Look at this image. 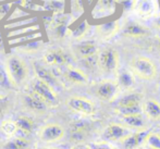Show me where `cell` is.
I'll return each instance as SVG.
<instances>
[{
    "label": "cell",
    "mask_w": 160,
    "mask_h": 149,
    "mask_svg": "<svg viewBox=\"0 0 160 149\" xmlns=\"http://www.w3.org/2000/svg\"><path fill=\"white\" fill-rule=\"evenodd\" d=\"M143 105V96L138 92H131L125 96L121 97L116 102V109L128 107H135V106Z\"/></svg>",
    "instance_id": "ac0fdd59"
},
{
    "label": "cell",
    "mask_w": 160,
    "mask_h": 149,
    "mask_svg": "<svg viewBox=\"0 0 160 149\" xmlns=\"http://www.w3.org/2000/svg\"><path fill=\"white\" fill-rule=\"evenodd\" d=\"M145 149H148V148H145Z\"/></svg>",
    "instance_id": "60d3db41"
},
{
    "label": "cell",
    "mask_w": 160,
    "mask_h": 149,
    "mask_svg": "<svg viewBox=\"0 0 160 149\" xmlns=\"http://www.w3.org/2000/svg\"><path fill=\"white\" fill-rule=\"evenodd\" d=\"M157 9L156 1H149V0H143V1H136L134 11L136 14H138L141 17H154Z\"/></svg>",
    "instance_id": "e0dca14e"
},
{
    "label": "cell",
    "mask_w": 160,
    "mask_h": 149,
    "mask_svg": "<svg viewBox=\"0 0 160 149\" xmlns=\"http://www.w3.org/2000/svg\"><path fill=\"white\" fill-rule=\"evenodd\" d=\"M88 30H89L88 22H87V20H83V21L71 32V36L74 39H81V38L86 35Z\"/></svg>",
    "instance_id": "4316f807"
},
{
    "label": "cell",
    "mask_w": 160,
    "mask_h": 149,
    "mask_svg": "<svg viewBox=\"0 0 160 149\" xmlns=\"http://www.w3.org/2000/svg\"><path fill=\"white\" fill-rule=\"evenodd\" d=\"M117 83H118L120 89L124 90H131L135 85V78L134 74L131 71H121L118 73V77H117Z\"/></svg>",
    "instance_id": "603a6c76"
},
{
    "label": "cell",
    "mask_w": 160,
    "mask_h": 149,
    "mask_svg": "<svg viewBox=\"0 0 160 149\" xmlns=\"http://www.w3.org/2000/svg\"><path fill=\"white\" fill-rule=\"evenodd\" d=\"M119 53L113 48H105L98 53V67L105 74H114L119 69Z\"/></svg>",
    "instance_id": "3957f363"
},
{
    "label": "cell",
    "mask_w": 160,
    "mask_h": 149,
    "mask_svg": "<svg viewBox=\"0 0 160 149\" xmlns=\"http://www.w3.org/2000/svg\"><path fill=\"white\" fill-rule=\"evenodd\" d=\"M120 31V23L119 21H109L105 22V23L98 24L96 27L97 35L101 38V39H110L113 37L118 32Z\"/></svg>",
    "instance_id": "7c38bea8"
},
{
    "label": "cell",
    "mask_w": 160,
    "mask_h": 149,
    "mask_svg": "<svg viewBox=\"0 0 160 149\" xmlns=\"http://www.w3.org/2000/svg\"><path fill=\"white\" fill-rule=\"evenodd\" d=\"M120 122L122 125L130 130H138L143 131L145 130L146 122L144 120L142 114H136V116H130V117H122L120 119Z\"/></svg>",
    "instance_id": "44dd1931"
},
{
    "label": "cell",
    "mask_w": 160,
    "mask_h": 149,
    "mask_svg": "<svg viewBox=\"0 0 160 149\" xmlns=\"http://www.w3.org/2000/svg\"><path fill=\"white\" fill-rule=\"evenodd\" d=\"M0 128H1V132L3 133L7 136H13L15 135V133L18 132V126L15 121H12V120H7V121H3L0 125Z\"/></svg>",
    "instance_id": "83f0119b"
},
{
    "label": "cell",
    "mask_w": 160,
    "mask_h": 149,
    "mask_svg": "<svg viewBox=\"0 0 160 149\" xmlns=\"http://www.w3.org/2000/svg\"><path fill=\"white\" fill-rule=\"evenodd\" d=\"M45 61L51 65H63L67 64L69 57L61 49H53L49 50L44 57Z\"/></svg>",
    "instance_id": "d6986e66"
},
{
    "label": "cell",
    "mask_w": 160,
    "mask_h": 149,
    "mask_svg": "<svg viewBox=\"0 0 160 149\" xmlns=\"http://www.w3.org/2000/svg\"><path fill=\"white\" fill-rule=\"evenodd\" d=\"M117 2H118V4H121L124 12L133 11L135 9V6H136V1H117Z\"/></svg>",
    "instance_id": "d6a6232c"
},
{
    "label": "cell",
    "mask_w": 160,
    "mask_h": 149,
    "mask_svg": "<svg viewBox=\"0 0 160 149\" xmlns=\"http://www.w3.org/2000/svg\"><path fill=\"white\" fill-rule=\"evenodd\" d=\"M30 146L28 139L24 137H13L3 145L2 149H28Z\"/></svg>",
    "instance_id": "484cf974"
},
{
    "label": "cell",
    "mask_w": 160,
    "mask_h": 149,
    "mask_svg": "<svg viewBox=\"0 0 160 149\" xmlns=\"http://www.w3.org/2000/svg\"><path fill=\"white\" fill-rule=\"evenodd\" d=\"M40 34L39 33H31V34H26L25 36H20L18 38L10 40V44H28L31 42H35V40H39Z\"/></svg>",
    "instance_id": "f546056e"
},
{
    "label": "cell",
    "mask_w": 160,
    "mask_h": 149,
    "mask_svg": "<svg viewBox=\"0 0 160 149\" xmlns=\"http://www.w3.org/2000/svg\"><path fill=\"white\" fill-rule=\"evenodd\" d=\"M3 108H4V105L2 101H0V116L2 114V112H3Z\"/></svg>",
    "instance_id": "74e56055"
},
{
    "label": "cell",
    "mask_w": 160,
    "mask_h": 149,
    "mask_svg": "<svg viewBox=\"0 0 160 149\" xmlns=\"http://www.w3.org/2000/svg\"><path fill=\"white\" fill-rule=\"evenodd\" d=\"M144 146L148 149H160V135L150 132L146 137Z\"/></svg>",
    "instance_id": "f1b7e54d"
},
{
    "label": "cell",
    "mask_w": 160,
    "mask_h": 149,
    "mask_svg": "<svg viewBox=\"0 0 160 149\" xmlns=\"http://www.w3.org/2000/svg\"><path fill=\"white\" fill-rule=\"evenodd\" d=\"M64 134L65 131L63 126L60 125V124L50 123L40 128L39 138L42 142H46V143H55V142L62 139Z\"/></svg>",
    "instance_id": "8992f818"
},
{
    "label": "cell",
    "mask_w": 160,
    "mask_h": 149,
    "mask_svg": "<svg viewBox=\"0 0 160 149\" xmlns=\"http://www.w3.org/2000/svg\"><path fill=\"white\" fill-rule=\"evenodd\" d=\"M152 25L156 28L160 30V14H158L157 17H155L154 19H152Z\"/></svg>",
    "instance_id": "d590c367"
},
{
    "label": "cell",
    "mask_w": 160,
    "mask_h": 149,
    "mask_svg": "<svg viewBox=\"0 0 160 149\" xmlns=\"http://www.w3.org/2000/svg\"><path fill=\"white\" fill-rule=\"evenodd\" d=\"M143 112L152 121L160 120V102L155 99H148L143 102Z\"/></svg>",
    "instance_id": "ffe728a7"
},
{
    "label": "cell",
    "mask_w": 160,
    "mask_h": 149,
    "mask_svg": "<svg viewBox=\"0 0 160 149\" xmlns=\"http://www.w3.org/2000/svg\"><path fill=\"white\" fill-rule=\"evenodd\" d=\"M121 33L123 36H127V37L141 38L149 35L150 30L136 21H128L123 26Z\"/></svg>",
    "instance_id": "9c48e42d"
},
{
    "label": "cell",
    "mask_w": 160,
    "mask_h": 149,
    "mask_svg": "<svg viewBox=\"0 0 160 149\" xmlns=\"http://www.w3.org/2000/svg\"><path fill=\"white\" fill-rule=\"evenodd\" d=\"M45 4H46V7H45L46 10L58 13V14H62L65 7L64 1H48L45 2Z\"/></svg>",
    "instance_id": "4dcf8cb0"
},
{
    "label": "cell",
    "mask_w": 160,
    "mask_h": 149,
    "mask_svg": "<svg viewBox=\"0 0 160 149\" xmlns=\"http://www.w3.org/2000/svg\"><path fill=\"white\" fill-rule=\"evenodd\" d=\"M65 78L68 81H70L71 83H73V84H78V85H84L88 81L87 75L84 72L72 67H69L67 69V71H65Z\"/></svg>",
    "instance_id": "7402d4cb"
},
{
    "label": "cell",
    "mask_w": 160,
    "mask_h": 149,
    "mask_svg": "<svg viewBox=\"0 0 160 149\" xmlns=\"http://www.w3.org/2000/svg\"><path fill=\"white\" fill-rule=\"evenodd\" d=\"M158 51H159V53H160V40L158 42Z\"/></svg>",
    "instance_id": "f35d334b"
},
{
    "label": "cell",
    "mask_w": 160,
    "mask_h": 149,
    "mask_svg": "<svg viewBox=\"0 0 160 149\" xmlns=\"http://www.w3.org/2000/svg\"><path fill=\"white\" fill-rule=\"evenodd\" d=\"M150 131L143 130V131H137V132H133L130 136H128L125 139L121 142L123 148L124 149H138L141 145H144L146 141V137Z\"/></svg>",
    "instance_id": "8fae6325"
},
{
    "label": "cell",
    "mask_w": 160,
    "mask_h": 149,
    "mask_svg": "<svg viewBox=\"0 0 160 149\" xmlns=\"http://www.w3.org/2000/svg\"><path fill=\"white\" fill-rule=\"evenodd\" d=\"M32 94L42 99L46 105H58V97L55 92V89H52L49 85L45 84L38 78H36L32 84Z\"/></svg>",
    "instance_id": "277c9868"
},
{
    "label": "cell",
    "mask_w": 160,
    "mask_h": 149,
    "mask_svg": "<svg viewBox=\"0 0 160 149\" xmlns=\"http://www.w3.org/2000/svg\"><path fill=\"white\" fill-rule=\"evenodd\" d=\"M133 133L132 130L119 123H111L106 127L103 137L110 142H122Z\"/></svg>",
    "instance_id": "52a82bcc"
},
{
    "label": "cell",
    "mask_w": 160,
    "mask_h": 149,
    "mask_svg": "<svg viewBox=\"0 0 160 149\" xmlns=\"http://www.w3.org/2000/svg\"><path fill=\"white\" fill-rule=\"evenodd\" d=\"M7 77L9 78L8 73H7V72H4L3 70L0 67V84H3V83H6Z\"/></svg>",
    "instance_id": "e575fe53"
},
{
    "label": "cell",
    "mask_w": 160,
    "mask_h": 149,
    "mask_svg": "<svg viewBox=\"0 0 160 149\" xmlns=\"http://www.w3.org/2000/svg\"><path fill=\"white\" fill-rule=\"evenodd\" d=\"M71 4H72V11H73V15L82 14L83 11H84L82 1H72Z\"/></svg>",
    "instance_id": "1f68e13d"
},
{
    "label": "cell",
    "mask_w": 160,
    "mask_h": 149,
    "mask_svg": "<svg viewBox=\"0 0 160 149\" xmlns=\"http://www.w3.org/2000/svg\"><path fill=\"white\" fill-rule=\"evenodd\" d=\"M120 87L117 81L105 80L100 82L96 87V96L103 101H113L117 98Z\"/></svg>",
    "instance_id": "5b68a950"
},
{
    "label": "cell",
    "mask_w": 160,
    "mask_h": 149,
    "mask_svg": "<svg viewBox=\"0 0 160 149\" xmlns=\"http://www.w3.org/2000/svg\"><path fill=\"white\" fill-rule=\"evenodd\" d=\"M117 1L111 0H105V1H98L93 10V17H109L116 11Z\"/></svg>",
    "instance_id": "9a60e30c"
},
{
    "label": "cell",
    "mask_w": 160,
    "mask_h": 149,
    "mask_svg": "<svg viewBox=\"0 0 160 149\" xmlns=\"http://www.w3.org/2000/svg\"><path fill=\"white\" fill-rule=\"evenodd\" d=\"M68 107L71 110L85 116H92L95 113V106L91 100L83 97H71L67 101Z\"/></svg>",
    "instance_id": "ba28073f"
},
{
    "label": "cell",
    "mask_w": 160,
    "mask_h": 149,
    "mask_svg": "<svg viewBox=\"0 0 160 149\" xmlns=\"http://www.w3.org/2000/svg\"><path fill=\"white\" fill-rule=\"evenodd\" d=\"M75 53L82 60L95 57L98 55V47L94 42H83L75 46Z\"/></svg>",
    "instance_id": "5bb4252c"
},
{
    "label": "cell",
    "mask_w": 160,
    "mask_h": 149,
    "mask_svg": "<svg viewBox=\"0 0 160 149\" xmlns=\"http://www.w3.org/2000/svg\"><path fill=\"white\" fill-rule=\"evenodd\" d=\"M44 149H52V148H44Z\"/></svg>",
    "instance_id": "ab89813d"
},
{
    "label": "cell",
    "mask_w": 160,
    "mask_h": 149,
    "mask_svg": "<svg viewBox=\"0 0 160 149\" xmlns=\"http://www.w3.org/2000/svg\"><path fill=\"white\" fill-rule=\"evenodd\" d=\"M71 22V17L64 14H58L57 17H53L52 22L50 23L51 31L56 38H63L67 35L68 27Z\"/></svg>",
    "instance_id": "30bf717a"
},
{
    "label": "cell",
    "mask_w": 160,
    "mask_h": 149,
    "mask_svg": "<svg viewBox=\"0 0 160 149\" xmlns=\"http://www.w3.org/2000/svg\"><path fill=\"white\" fill-rule=\"evenodd\" d=\"M71 149H92L91 148V146H88V145H76L75 147H73V148H71Z\"/></svg>",
    "instance_id": "8d00e7d4"
},
{
    "label": "cell",
    "mask_w": 160,
    "mask_h": 149,
    "mask_svg": "<svg viewBox=\"0 0 160 149\" xmlns=\"http://www.w3.org/2000/svg\"><path fill=\"white\" fill-rule=\"evenodd\" d=\"M91 148L92 149H117L116 147H113V146L109 145V144H107V143L93 144V145H91Z\"/></svg>",
    "instance_id": "836d02e7"
},
{
    "label": "cell",
    "mask_w": 160,
    "mask_h": 149,
    "mask_svg": "<svg viewBox=\"0 0 160 149\" xmlns=\"http://www.w3.org/2000/svg\"><path fill=\"white\" fill-rule=\"evenodd\" d=\"M130 71L142 80H154L157 75V67L150 59L146 57H137L130 63Z\"/></svg>",
    "instance_id": "7a4b0ae2"
},
{
    "label": "cell",
    "mask_w": 160,
    "mask_h": 149,
    "mask_svg": "<svg viewBox=\"0 0 160 149\" xmlns=\"http://www.w3.org/2000/svg\"><path fill=\"white\" fill-rule=\"evenodd\" d=\"M7 73L11 84L20 86L28 78V67L21 58L10 57L7 60Z\"/></svg>",
    "instance_id": "6da1fadb"
},
{
    "label": "cell",
    "mask_w": 160,
    "mask_h": 149,
    "mask_svg": "<svg viewBox=\"0 0 160 149\" xmlns=\"http://www.w3.org/2000/svg\"><path fill=\"white\" fill-rule=\"evenodd\" d=\"M34 69H35V73H36V76H37L36 78H38V80L42 81V82H44L45 84L49 85L52 89H55L56 87L58 86L57 78L52 75V73H51L49 70H47L46 67L38 64V63L34 64Z\"/></svg>",
    "instance_id": "2e32d148"
},
{
    "label": "cell",
    "mask_w": 160,
    "mask_h": 149,
    "mask_svg": "<svg viewBox=\"0 0 160 149\" xmlns=\"http://www.w3.org/2000/svg\"><path fill=\"white\" fill-rule=\"evenodd\" d=\"M15 123H17L18 130L23 133V134H31L33 132L34 121L30 117H26V116L19 117V118L15 120Z\"/></svg>",
    "instance_id": "d4e9b609"
},
{
    "label": "cell",
    "mask_w": 160,
    "mask_h": 149,
    "mask_svg": "<svg viewBox=\"0 0 160 149\" xmlns=\"http://www.w3.org/2000/svg\"><path fill=\"white\" fill-rule=\"evenodd\" d=\"M91 125L89 123L85 121H78L74 122L73 124H71L70 126V134H71V139L76 143L82 142L85 137L87 136L89 132Z\"/></svg>",
    "instance_id": "4fadbf2b"
},
{
    "label": "cell",
    "mask_w": 160,
    "mask_h": 149,
    "mask_svg": "<svg viewBox=\"0 0 160 149\" xmlns=\"http://www.w3.org/2000/svg\"><path fill=\"white\" fill-rule=\"evenodd\" d=\"M24 101H25V105L30 108L31 110L36 112H42L46 110V103L39 99L37 96H35L32 92L30 94H26L25 98H24Z\"/></svg>",
    "instance_id": "cb8c5ba5"
}]
</instances>
